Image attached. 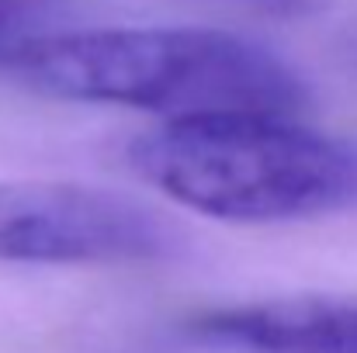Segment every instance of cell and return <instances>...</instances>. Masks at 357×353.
<instances>
[{
	"label": "cell",
	"mask_w": 357,
	"mask_h": 353,
	"mask_svg": "<svg viewBox=\"0 0 357 353\" xmlns=\"http://www.w3.org/2000/svg\"><path fill=\"white\" fill-rule=\"evenodd\" d=\"M52 0H0V59H10L31 42V24L42 21Z\"/></svg>",
	"instance_id": "cell-5"
},
{
	"label": "cell",
	"mask_w": 357,
	"mask_h": 353,
	"mask_svg": "<svg viewBox=\"0 0 357 353\" xmlns=\"http://www.w3.org/2000/svg\"><path fill=\"white\" fill-rule=\"evenodd\" d=\"M226 3H236L243 10H257V14H271V17H302L323 7V0H226Z\"/></svg>",
	"instance_id": "cell-6"
},
{
	"label": "cell",
	"mask_w": 357,
	"mask_h": 353,
	"mask_svg": "<svg viewBox=\"0 0 357 353\" xmlns=\"http://www.w3.org/2000/svg\"><path fill=\"white\" fill-rule=\"evenodd\" d=\"M7 70L28 91L80 104H115L170 121L219 115L291 118L302 77L271 49L212 28H115L42 35Z\"/></svg>",
	"instance_id": "cell-1"
},
{
	"label": "cell",
	"mask_w": 357,
	"mask_h": 353,
	"mask_svg": "<svg viewBox=\"0 0 357 353\" xmlns=\"http://www.w3.org/2000/svg\"><path fill=\"white\" fill-rule=\"evenodd\" d=\"M181 235L153 208L84 184H0V260L125 263L177 253Z\"/></svg>",
	"instance_id": "cell-3"
},
{
	"label": "cell",
	"mask_w": 357,
	"mask_h": 353,
	"mask_svg": "<svg viewBox=\"0 0 357 353\" xmlns=\"http://www.w3.org/2000/svg\"><path fill=\"white\" fill-rule=\"evenodd\" d=\"M195 333L243 353H357V301L323 295L271 298L205 312Z\"/></svg>",
	"instance_id": "cell-4"
},
{
	"label": "cell",
	"mask_w": 357,
	"mask_h": 353,
	"mask_svg": "<svg viewBox=\"0 0 357 353\" xmlns=\"http://www.w3.org/2000/svg\"><path fill=\"white\" fill-rule=\"evenodd\" d=\"M132 170L191 212L271 226L357 212V142L291 118L167 121L128 146Z\"/></svg>",
	"instance_id": "cell-2"
}]
</instances>
